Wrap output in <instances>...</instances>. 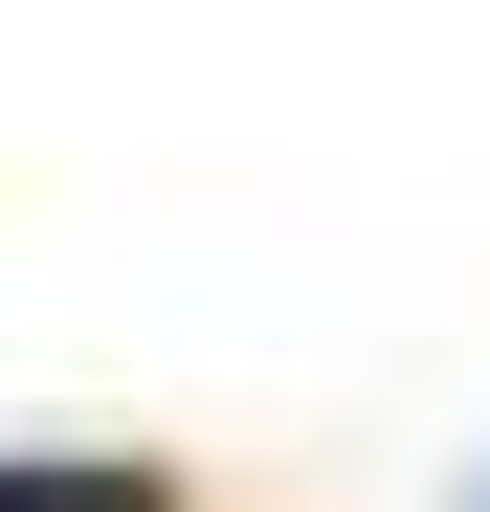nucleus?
<instances>
[{"instance_id":"1","label":"nucleus","mask_w":490,"mask_h":512,"mask_svg":"<svg viewBox=\"0 0 490 512\" xmlns=\"http://www.w3.org/2000/svg\"><path fill=\"white\" fill-rule=\"evenodd\" d=\"M0 512H156V468H112V446H45V468H0Z\"/></svg>"},{"instance_id":"2","label":"nucleus","mask_w":490,"mask_h":512,"mask_svg":"<svg viewBox=\"0 0 490 512\" xmlns=\"http://www.w3.org/2000/svg\"><path fill=\"white\" fill-rule=\"evenodd\" d=\"M156 512H179V490H156Z\"/></svg>"}]
</instances>
